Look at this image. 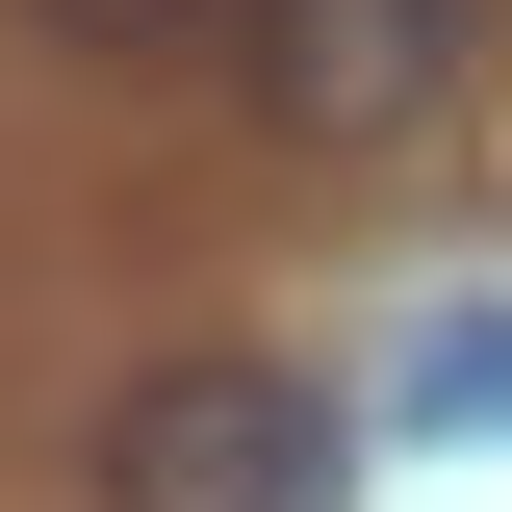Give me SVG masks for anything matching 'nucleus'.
Listing matches in <instances>:
<instances>
[{
  "label": "nucleus",
  "mask_w": 512,
  "mask_h": 512,
  "mask_svg": "<svg viewBox=\"0 0 512 512\" xmlns=\"http://www.w3.org/2000/svg\"><path fill=\"white\" fill-rule=\"evenodd\" d=\"M333 487H359V410L256 333H205L103 410V512H333Z\"/></svg>",
  "instance_id": "obj_1"
},
{
  "label": "nucleus",
  "mask_w": 512,
  "mask_h": 512,
  "mask_svg": "<svg viewBox=\"0 0 512 512\" xmlns=\"http://www.w3.org/2000/svg\"><path fill=\"white\" fill-rule=\"evenodd\" d=\"M512 0H256V103L308 128V154H410V128L487 77Z\"/></svg>",
  "instance_id": "obj_2"
},
{
  "label": "nucleus",
  "mask_w": 512,
  "mask_h": 512,
  "mask_svg": "<svg viewBox=\"0 0 512 512\" xmlns=\"http://www.w3.org/2000/svg\"><path fill=\"white\" fill-rule=\"evenodd\" d=\"M410 436H512V308H436V333H410Z\"/></svg>",
  "instance_id": "obj_3"
},
{
  "label": "nucleus",
  "mask_w": 512,
  "mask_h": 512,
  "mask_svg": "<svg viewBox=\"0 0 512 512\" xmlns=\"http://www.w3.org/2000/svg\"><path fill=\"white\" fill-rule=\"evenodd\" d=\"M77 52H256V0H52Z\"/></svg>",
  "instance_id": "obj_4"
}]
</instances>
